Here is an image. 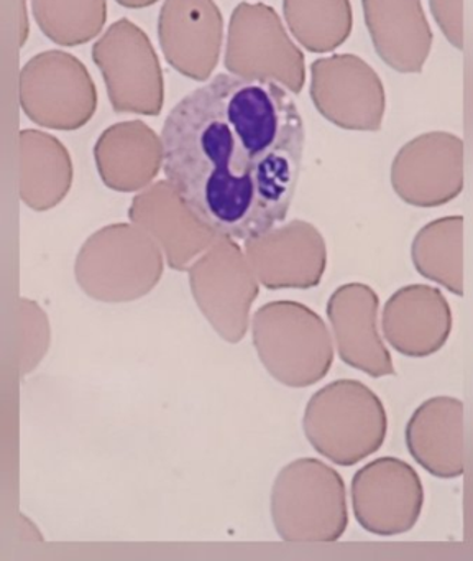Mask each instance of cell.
Segmentation results:
<instances>
[{
  "label": "cell",
  "instance_id": "obj_1",
  "mask_svg": "<svg viewBox=\"0 0 473 561\" xmlns=\"http://www.w3.org/2000/svg\"><path fill=\"white\" fill-rule=\"evenodd\" d=\"M161 140L168 183L209 234L256 241L285 221L305 134L281 84L217 75L171 110Z\"/></svg>",
  "mask_w": 473,
  "mask_h": 561
},
{
  "label": "cell",
  "instance_id": "obj_2",
  "mask_svg": "<svg viewBox=\"0 0 473 561\" xmlns=\"http://www.w3.org/2000/svg\"><path fill=\"white\" fill-rule=\"evenodd\" d=\"M388 419L377 393L358 380H337L309 400L304 433L335 465L351 466L383 446Z\"/></svg>",
  "mask_w": 473,
  "mask_h": 561
},
{
  "label": "cell",
  "instance_id": "obj_3",
  "mask_svg": "<svg viewBox=\"0 0 473 561\" xmlns=\"http://www.w3.org/2000/svg\"><path fill=\"white\" fill-rule=\"evenodd\" d=\"M273 515L286 540H337L348 522L344 481L318 459H299L275 485Z\"/></svg>",
  "mask_w": 473,
  "mask_h": 561
},
{
  "label": "cell",
  "instance_id": "obj_4",
  "mask_svg": "<svg viewBox=\"0 0 473 561\" xmlns=\"http://www.w3.org/2000/svg\"><path fill=\"white\" fill-rule=\"evenodd\" d=\"M223 64L236 77L272 81L292 94L304 88V55L275 9L263 2H240L233 9Z\"/></svg>",
  "mask_w": 473,
  "mask_h": 561
},
{
  "label": "cell",
  "instance_id": "obj_5",
  "mask_svg": "<svg viewBox=\"0 0 473 561\" xmlns=\"http://www.w3.org/2000/svg\"><path fill=\"white\" fill-rule=\"evenodd\" d=\"M19 100L36 126L65 133L84 127L97 110V90L88 68L61 50L43 51L23 65Z\"/></svg>",
  "mask_w": 473,
  "mask_h": 561
},
{
  "label": "cell",
  "instance_id": "obj_6",
  "mask_svg": "<svg viewBox=\"0 0 473 561\" xmlns=\"http://www.w3.org/2000/svg\"><path fill=\"white\" fill-rule=\"evenodd\" d=\"M115 113L158 116L164 104L163 71L148 35L128 19L114 22L92 47Z\"/></svg>",
  "mask_w": 473,
  "mask_h": 561
},
{
  "label": "cell",
  "instance_id": "obj_7",
  "mask_svg": "<svg viewBox=\"0 0 473 561\" xmlns=\"http://www.w3.org/2000/svg\"><path fill=\"white\" fill-rule=\"evenodd\" d=\"M312 103L322 117L345 130L377 133L387 96L377 71L357 55H332L311 65Z\"/></svg>",
  "mask_w": 473,
  "mask_h": 561
},
{
  "label": "cell",
  "instance_id": "obj_8",
  "mask_svg": "<svg viewBox=\"0 0 473 561\" xmlns=\"http://www.w3.org/2000/svg\"><path fill=\"white\" fill-rule=\"evenodd\" d=\"M351 504L358 524L370 534H406L423 512V482L416 469L403 459H374L354 476Z\"/></svg>",
  "mask_w": 473,
  "mask_h": 561
},
{
  "label": "cell",
  "instance_id": "obj_9",
  "mask_svg": "<svg viewBox=\"0 0 473 561\" xmlns=\"http://www.w3.org/2000/svg\"><path fill=\"white\" fill-rule=\"evenodd\" d=\"M391 185L407 205L437 208L463 190V140L427 133L401 147L391 165Z\"/></svg>",
  "mask_w": 473,
  "mask_h": 561
},
{
  "label": "cell",
  "instance_id": "obj_10",
  "mask_svg": "<svg viewBox=\"0 0 473 561\" xmlns=\"http://www.w3.org/2000/svg\"><path fill=\"white\" fill-rule=\"evenodd\" d=\"M164 60L194 81H207L219 65L223 18L214 0H164L158 18Z\"/></svg>",
  "mask_w": 473,
  "mask_h": 561
},
{
  "label": "cell",
  "instance_id": "obj_11",
  "mask_svg": "<svg viewBox=\"0 0 473 561\" xmlns=\"http://www.w3.org/2000/svg\"><path fill=\"white\" fill-rule=\"evenodd\" d=\"M278 321L273 351L275 379L286 386L308 387L331 370L334 351L324 321L304 305L279 301L266 305Z\"/></svg>",
  "mask_w": 473,
  "mask_h": 561
},
{
  "label": "cell",
  "instance_id": "obj_12",
  "mask_svg": "<svg viewBox=\"0 0 473 561\" xmlns=\"http://www.w3.org/2000/svg\"><path fill=\"white\" fill-rule=\"evenodd\" d=\"M452 331V311L439 288L413 284L391 295L383 310L384 340L407 357L442 350Z\"/></svg>",
  "mask_w": 473,
  "mask_h": 561
},
{
  "label": "cell",
  "instance_id": "obj_13",
  "mask_svg": "<svg viewBox=\"0 0 473 561\" xmlns=\"http://www.w3.org/2000/svg\"><path fill=\"white\" fill-rule=\"evenodd\" d=\"M378 305L368 285L347 284L328 300V320L345 364L371 377L393 376V360L378 334Z\"/></svg>",
  "mask_w": 473,
  "mask_h": 561
},
{
  "label": "cell",
  "instance_id": "obj_14",
  "mask_svg": "<svg viewBox=\"0 0 473 561\" xmlns=\"http://www.w3.org/2000/svg\"><path fill=\"white\" fill-rule=\"evenodd\" d=\"M378 57L397 73H420L434 35L420 0H361Z\"/></svg>",
  "mask_w": 473,
  "mask_h": 561
},
{
  "label": "cell",
  "instance_id": "obj_15",
  "mask_svg": "<svg viewBox=\"0 0 473 561\" xmlns=\"http://www.w3.org/2000/svg\"><path fill=\"white\" fill-rule=\"evenodd\" d=\"M406 448L429 474L460 478L465 471L462 400L439 396L420 403L406 425Z\"/></svg>",
  "mask_w": 473,
  "mask_h": 561
},
{
  "label": "cell",
  "instance_id": "obj_16",
  "mask_svg": "<svg viewBox=\"0 0 473 561\" xmlns=\"http://www.w3.org/2000/svg\"><path fill=\"white\" fill-rule=\"evenodd\" d=\"M163 140L143 121L114 124L94 146L99 175L115 192L145 188L163 169Z\"/></svg>",
  "mask_w": 473,
  "mask_h": 561
},
{
  "label": "cell",
  "instance_id": "obj_17",
  "mask_svg": "<svg viewBox=\"0 0 473 561\" xmlns=\"http://www.w3.org/2000/svg\"><path fill=\"white\" fill-rule=\"evenodd\" d=\"M20 142V195L33 209L58 205L72 183L68 149L56 137L42 130L23 129Z\"/></svg>",
  "mask_w": 473,
  "mask_h": 561
},
{
  "label": "cell",
  "instance_id": "obj_18",
  "mask_svg": "<svg viewBox=\"0 0 473 561\" xmlns=\"http://www.w3.org/2000/svg\"><path fill=\"white\" fill-rule=\"evenodd\" d=\"M411 257L424 278L463 297L462 216H447L424 226L411 245Z\"/></svg>",
  "mask_w": 473,
  "mask_h": 561
},
{
  "label": "cell",
  "instance_id": "obj_19",
  "mask_svg": "<svg viewBox=\"0 0 473 561\" xmlns=\"http://www.w3.org/2000/svg\"><path fill=\"white\" fill-rule=\"evenodd\" d=\"M286 24L296 42L311 54H328L350 37V0H282Z\"/></svg>",
  "mask_w": 473,
  "mask_h": 561
},
{
  "label": "cell",
  "instance_id": "obj_20",
  "mask_svg": "<svg viewBox=\"0 0 473 561\" xmlns=\"http://www.w3.org/2000/svg\"><path fill=\"white\" fill-rule=\"evenodd\" d=\"M265 238L279 252V272L272 288L318 287L325 271V244L314 226L304 221L269 231Z\"/></svg>",
  "mask_w": 473,
  "mask_h": 561
},
{
  "label": "cell",
  "instance_id": "obj_21",
  "mask_svg": "<svg viewBox=\"0 0 473 561\" xmlns=\"http://www.w3.org/2000/svg\"><path fill=\"white\" fill-rule=\"evenodd\" d=\"M39 31L61 47L94 41L107 21V0H32Z\"/></svg>",
  "mask_w": 473,
  "mask_h": 561
},
{
  "label": "cell",
  "instance_id": "obj_22",
  "mask_svg": "<svg viewBox=\"0 0 473 561\" xmlns=\"http://www.w3.org/2000/svg\"><path fill=\"white\" fill-rule=\"evenodd\" d=\"M430 12L443 37L457 50H463V9L462 0H429Z\"/></svg>",
  "mask_w": 473,
  "mask_h": 561
},
{
  "label": "cell",
  "instance_id": "obj_23",
  "mask_svg": "<svg viewBox=\"0 0 473 561\" xmlns=\"http://www.w3.org/2000/svg\"><path fill=\"white\" fill-rule=\"evenodd\" d=\"M117 4H120L122 8L127 9H145L151 8V5L157 4L158 0H115Z\"/></svg>",
  "mask_w": 473,
  "mask_h": 561
},
{
  "label": "cell",
  "instance_id": "obj_24",
  "mask_svg": "<svg viewBox=\"0 0 473 561\" xmlns=\"http://www.w3.org/2000/svg\"><path fill=\"white\" fill-rule=\"evenodd\" d=\"M26 0H23V12H22V42L20 44H25L26 38H28V19H26L25 11Z\"/></svg>",
  "mask_w": 473,
  "mask_h": 561
}]
</instances>
